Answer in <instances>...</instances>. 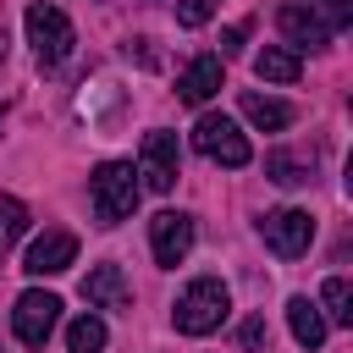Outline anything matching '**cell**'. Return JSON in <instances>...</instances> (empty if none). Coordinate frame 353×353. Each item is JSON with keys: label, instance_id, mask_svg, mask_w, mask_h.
<instances>
[{"label": "cell", "instance_id": "7", "mask_svg": "<svg viewBox=\"0 0 353 353\" xmlns=\"http://www.w3.org/2000/svg\"><path fill=\"white\" fill-rule=\"evenodd\" d=\"M259 237H265L270 254L298 259L314 243V221H309V210H270V215H259Z\"/></svg>", "mask_w": 353, "mask_h": 353}, {"label": "cell", "instance_id": "1", "mask_svg": "<svg viewBox=\"0 0 353 353\" xmlns=\"http://www.w3.org/2000/svg\"><path fill=\"white\" fill-rule=\"evenodd\" d=\"M138 171L127 165V160H105V165H94V176H88V199H94V215H99V226H121L132 210H138Z\"/></svg>", "mask_w": 353, "mask_h": 353}, {"label": "cell", "instance_id": "21", "mask_svg": "<svg viewBox=\"0 0 353 353\" xmlns=\"http://www.w3.org/2000/svg\"><path fill=\"white\" fill-rule=\"evenodd\" d=\"M210 11H215V0H176V22L182 28H204Z\"/></svg>", "mask_w": 353, "mask_h": 353}, {"label": "cell", "instance_id": "19", "mask_svg": "<svg viewBox=\"0 0 353 353\" xmlns=\"http://www.w3.org/2000/svg\"><path fill=\"white\" fill-rule=\"evenodd\" d=\"M309 11H314L331 33H342V28L353 22V0H309Z\"/></svg>", "mask_w": 353, "mask_h": 353}, {"label": "cell", "instance_id": "11", "mask_svg": "<svg viewBox=\"0 0 353 353\" xmlns=\"http://www.w3.org/2000/svg\"><path fill=\"white\" fill-rule=\"evenodd\" d=\"M83 303L88 309H132V287H127L121 265H94L83 276Z\"/></svg>", "mask_w": 353, "mask_h": 353}, {"label": "cell", "instance_id": "12", "mask_svg": "<svg viewBox=\"0 0 353 353\" xmlns=\"http://www.w3.org/2000/svg\"><path fill=\"white\" fill-rule=\"evenodd\" d=\"M221 72H226L221 55H199V61L176 77V99H182V105H204V99L221 88Z\"/></svg>", "mask_w": 353, "mask_h": 353}, {"label": "cell", "instance_id": "2", "mask_svg": "<svg viewBox=\"0 0 353 353\" xmlns=\"http://www.w3.org/2000/svg\"><path fill=\"white\" fill-rule=\"evenodd\" d=\"M226 309H232L226 281H221V276H199V281H188V287H182V298H176V309H171V320H176V331H182V336H210V331L226 320Z\"/></svg>", "mask_w": 353, "mask_h": 353}, {"label": "cell", "instance_id": "18", "mask_svg": "<svg viewBox=\"0 0 353 353\" xmlns=\"http://www.w3.org/2000/svg\"><path fill=\"white\" fill-rule=\"evenodd\" d=\"M66 353H105V320L99 314H77L66 325Z\"/></svg>", "mask_w": 353, "mask_h": 353}, {"label": "cell", "instance_id": "20", "mask_svg": "<svg viewBox=\"0 0 353 353\" xmlns=\"http://www.w3.org/2000/svg\"><path fill=\"white\" fill-rule=\"evenodd\" d=\"M0 232H6V237H22V232H28V210H22L17 199H0Z\"/></svg>", "mask_w": 353, "mask_h": 353}, {"label": "cell", "instance_id": "4", "mask_svg": "<svg viewBox=\"0 0 353 353\" xmlns=\"http://www.w3.org/2000/svg\"><path fill=\"white\" fill-rule=\"evenodd\" d=\"M193 149H199L204 160L226 165V171H237V165H248V160H254V149H248L243 127H237L232 116H221V110H204V116H199V127H193Z\"/></svg>", "mask_w": 353, "mask_h": 353}, {"label": "cell", "instance_id": "23", "mask_svg": "<svg viewBox=\"0 0 353 353\" xmlns=\"http://www.w3.org/2000/svg\"><path fill=\"white\" fill-rule=\"evenodd\" d=\"M248 28H254V22H232V28H226V33H221V61H226V55H237V50H243V39H248Z\"/></svg>", "mask_w": 353, "mask_h": 353}, {"label": "cell", "instance_id": "3", "mask_svg": "<svg viewBox=\"0 0 353 353\" xmlns=\"http://www.w3.org/2000/svg\"><path fill=\"white\" fill-rule=\"evenodd\" d=\"M22 22H28V44H33V61H39L44 72L66 66V55H72V44H77V33H72L66 11H61V6H50V0H33Z\"/></svg>", "mask_w": 353, "mask_h": 353}, {"label": "cell", "instance_id": "10", "mask_svg": "<svg viewBox=\"0 0 353 353\" xmlns=\"http://www.w3.org/2000/svg\"><path fill=\"white\" fill-rule=\"evenodd\" d=\"M276 28H281L287 50H325V44H331V28H325L309 6H281V11H276Z\"/></svg>", "mask_w": 353, "mask_h": 353}, {"label": "cell", "instance_id": "17", "mask_svg": "<svg viewBox=\"0 0 353 353\" xmlns=\"http://www.w3.org/2000/svg\"><path fill=\"white\" fill-rule=\"evenodd\" d=\"M320 309H325L331 325H353V287H347V276H331L320 287Z\"/></svg>", "mask_w": 353, "mask_h": 353}, {"label": "cell", "instance_id": "15", "mask_svg": "<svg viewBox=\"0 0 353 353\" xmlns=\"http://www.w3.org/2000/svg\"><path fill=\"white\" fill-rule=\"evenodd\" d=\"M298 72H303V61H298V50H287V44H265V50L254 55V77H259V83H298Z\"/></svg>", "mask_w": 353, "mask_h": 353}, {"label": "cell", "instance_id": "22", "mask_svg": "<svg viewBox=\"0 0 353 353\" xmlns=\"http://www.w3.org/2000/svg\"><path fill=\"white\" fill-rule=\"evenodd\" d=\"M237 342H243V353H265V342H270V331H265V320L254 314V320H243V331H237Z\"/></svg>", "mask_w": 353, "mask_h": 353}, {"label": "cell", "instance_id": "13", "mask_svg": "<svg viewBox=\"0 0 353 353\" xmlns=\"http://www.w3.org/2000/svg\"><path fill=\"white\" fill-rule=\"evenodd\" d=\"M237 110H243L259 132H281V127H292V105H287V99H270V94H254V88L237 99Z\"/></svg>", "mask_w": 353, "mask_h": 353}, {"label": "cell", "instance_id": "9", "mask_svg": "<svg viewBox=\"0 0 353 353\" xmlns=\"http://www.w3.org/2000/svg\"><path fill=\"white\" fill-rule=\"evenodd\" d=\"M72 259H77V237H72V232H61V226H50L44 237H33V243H28L22 270H28V276H61Z\"/></svg>", "mask_w": 353, "mask_h": 353}, {"label": "cell", "instance_id": "24", "mask_svg": "<svg viewBox=\"0 0 353 353\" xmlns=\"http://www.w3.org/2000/svg\"><path fill=\"white\" fill-rule=\"evenodd\" d=\"M6 55H11V39H6V28H0V77H6Z\"/></svg>", "mask_w": 353, "mask_h": 353}, {"label": "cell", "instance_id": "6", "mask_svg": "<svg viewBox=\"0 0 353 353\" xmlns=\"http://www.w3.org/2000/svg\"><path fill=\"white\" fill-rule=\"evenodd\" d=\"M55 325H61V298H55V292H39V287H33V292L17 298V309H11V331H17L22 347H44Z\"/></svg>", "mask_w": 353, "mask_h": 353}, {"label": "cell", "instance_id": "5", "mask_svg": "<svg viewBox=\"0 0 353 353\" xmlns=\"http://www.w3.org/2000/svg\"><path fill=\"white\" fill-rule=\"evenodd\" d=\"M176 171H182V149H176V132H165V127H154L149 138H143V154H138V188H149V193H171L176 188Z\"/></svg>", "mask_w": 353, "mask_h": 353}, {"label": "cell", "instance_id": "8", "mask_svg": "<svg viewBox=\"0 0 353 353\" xmlns=\"http://www.w3.org/2000/svg\"><path fill=\"white\" fill-rule=\"evenodd\" d=\"M149 248H154V265L176 270V265L193 254V215H182V210H160V215L149 221Z\"/></svg>", "mask_w": 353, "mask_h": 353}, {"label": "cell", "instance_id": "14", "mask_svg": "<svg viewBox=\"0 0 353 353\" xmlns=\"http://www.w3.org/2000/svg\"><path fill=\"white\" fill-rule=\"evenodd\" d=\"M287 325H292V342L309 347V353L325 342V314H320V303H309V298H287Z\"/></svg>", "mask_w": 353, "mask_h": 353}, {"label": "cell", "instance_id": "16", "mask_svg": "<svg viewBox=\"0 0 353 353\" xmlns=\"http://www.w3.org/2000/svg\"><path fill=\"white\" fill-rule=\"evenodd\" d=\"M265 176H270L276 188H303V182H314V165L298 160V154H287V149H270V154H265Z\"/></svg>", "mask_w": 353, "mask_h": 353}]
</instances>
